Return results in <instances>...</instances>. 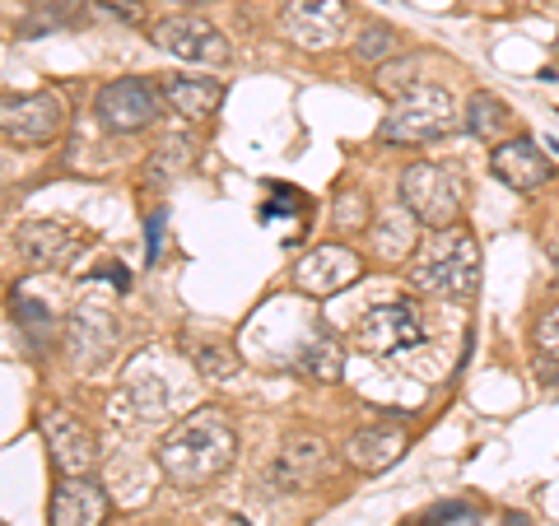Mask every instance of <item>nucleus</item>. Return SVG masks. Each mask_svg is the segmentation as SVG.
<instances>
[{"label":"nucleus","instance_id":"6e6552de","mask_svg":"<svg viewBox=\"0 0 559 526\" xmlns=\"http://www.w3.org/2000/svg\"><path fill=\"white\" fill-rule=\"evenodd\" d=\"M117 336H121V326L112 318V308L80 303L75 312H70V322H66V355H70V363H75L80 373H94V368H103L112 359Z\"/></svg>","mask_w":559,"mask_h":526},{"label":"nucleus","instance_id":"c756f323","mask_svg":"<svg viewBox=\"0 0 559 526\" xmlns=\"http://www.w3.org/2000/svg\"><path fill=\"white\" fill-rule=\"evenodd\" d=\"M164 224H168L164 210L159 215H150V256H159V248H164Z\"/></svg>","mask_w":559,"mask_h":526},{"label":"nucleus","instance_id":"aec40b11","mask_svg":"<svg viewBox=\"0 0 559 526\" xmlns=\"http://www.w3.org/2000/svg\"><path fill=\"white\" fill-rule=\"evenodd\" d=\"M197 164V135H168L159 150L150 154V164H145V187H164L173 178H182V172Z\"/></svg>","mask_w":559,"mask_h":526},{"label":"nucleus","instance_id":"a878e982","mask_svg":"<svg viewBox=\"0 0 559 526\" xmlns=\"http://www.w3.org/2000/svg\"><path fill=\"white\" fill-rule=\"evenodd\" d=\"M373 224V210H369V196L359 187H341L336 201H331V229L336 234H359Z\"/></svg>","mask_w":559,"mask_h":526},{"label":"nucleus","instance_id":"4be33fe9","mask_svg":"<svg viewBox=\"0 0 559 526\" xmlns=\"http://www.w3.org/2000/svg\"><path fill=\"white\" fill-rule=\"evenodd\" d=\"M168 103H173V112H182L187 121H201V117H210L219 108V98H224V89H219V80H168Z\"/></svg>","mask_w":559,"mask_h":526},{"label":"nucleus","instance_id":"c85d7f7f","mask_svg":"<svg viewBox=\"0 0 559 526\" xmlns=\"http://www.w3.org/2000/svg\"><path fill=\"white\" fill-rule=\"evenodd\" d=\"M98 10L117 14V20H127V24H135L140 14H145V5H140V0H98Z\"/></svg>","mask_w":559,"mask_h":526},{"label":"nucleus","instance_id":"4468645a","mask_svg":"<svg viewBox=\"0 0 559 526\" xmlns=\"http://www.w3.org/2000/svg\"><path fill=\"white\" fill-rule=\"evenodd\" d=\"M14 248H20V256L28 261L33 271H61V266H70V261L80 256L84 234L75 229V224H66V219H33V224H24V229L14 234Z\"/></svg>","mask_w":559,"mask_h":526},{"label":"nucleus","instance_id":"2f4dec72","mask_svg":"<svg viewBox=\"0 0 559 526\" xmlns=\"http://www.w3.org/2000/svg\"><path fill=\"white\" fill-rule=\"evenodd\" d=\"M224 526H248V522H242V517H229V522H224Z\"/></svg>","mask_w":559,"mask_h":526},{"label":"nucleus","instance_id":"412c9836","mask_svg":"<svg viewBox=\"0 0 559 526\" xmlns=\"http://www.w3.org/2000/svg\"><path fill=\"white\" fill-rule=\"evenodd\" d=\"M294 368H299L304 378H318V382H336L341 368H345V349L336 336H326V331H318V336H308L299 359H294Z\"/></svg>","mask_w":559,"mask_h":526},{"label":"nucleus","instance_id":"f257e3e1","mask_svg":"<svg viewBox=\"0 0 559 526\" xmlns=\"http://www.w3.org/2000/svg\"><path fill=\"white\" fill-rule=\"evenodd\" d=\"M234 452H238V433L229 425V415L215 406H201L168 429L159 452H154V462H159L168 485L205 489L210 480H219L224 470L234 466Z\"/></svg>","mask_w":559,"mask_h":526},{"label":"nucleus","instance_id":"bb28decb","mask_svg":"<svg viewBox=\"0 0 559 526\" xmlns=\"http://www.w3.org/2000/svg\"><path fill=\"white\" fill-rule=\"evenodd\" d=\"M396 33L388 28V24H369V28H364L359 33V38H355V57H364V61H392L396 57Z\"/></svg>","mask_w":559,"mask_h":526},{"label":"nucleus","instance_id":"f3484780","mask_svg":"<svg viewBox=\"0 0 559 526\" xmlns=\"http://www.w3.org/2000/svg\"><path fill=\"white\" fill-rule=\"evenodd\" d=\"M159 349H145L131 368H127V396H131V410L140 419H164L173 415V382L159 373Z\"/></svg>","mask_w":559,"mask_h":526},{"label":"nucleus","instance_id":"cd10ccee","mask_svg":"<svg viewBox=\"0 0 559 526\" xmlns=\"http://www.w3.org/2000/svg\"><path fill=\"white\" fill-rule=\"evenodd\" d=\"M536 349H540L546 359H555V363H559V303L546 312V318L536 322Z\"/></svg>","mask_w":559,"mask_h":526},{"label":"nucleus","instance_id":"f8f14e48","mask_svg":"<svg viewBox=\"0 0 559 526\" xmlns=\"http://www.w3.org/2000/svg\"><path fill=\"white\" fill-rule=\"evenodd\" d=\"M150 33L164 51H173V57H182V61H205V65L229 61V38L210 20H201V14H168V20H159Z\"/></svg>","mask_w":559,"mask_h":526},{"label":"nucleus","instance_id":"473e14b6","mask_svg":"<svg viewBox=\"0 0 559 526\" xmlns=\"http://www.w3.org/2000/svg\"><path fill=\"white\" fill-rule=\"evenodd\" d=\"M178 5H201V0H178Z\"/></svg>","mask_w":559,"mask_h":526},{"label":"nucleus","instance_id":"f03ea898","mask_svg":"<svg viewBox=\"0 0 559 526\" xmlns=\"http://www.w3.org/2000/svg\"><path fill=\"white\" fill-rule=\"evenodd\" d=\"M411 285L448 303H466L480 289V242L471 229H429L411 256Z\"/></svg>","mask_w":559,"mask_h":526},{"label":"nucleus","instance_id":"a211bd4d","mask_svg":"<svg viewBox=\"0 0 559 526\" xmlns=\"http://www.w3.org/2000/svg\"><path fill=\"white\" fill-rule=\"evenodd\" d=\"M401 457H406V433H396L388 425L359 429V433H349V443H345V462L364 470V476H382V470L396 466Z\"/></svg>","mask_w":559,"mask_h":526},{"label":"nucleus","instance_id":"ddd939ff","mask_svg":"<svg viewBox=\"0 0 559 526\" xmlns=\"http://www.w3.org/2000/svg\"><path fill=\"white\" fill-rule=\"evenodd\" d=\"M38 429H43V443L51 452V466L61 470V476H84L94 462H98V443H94V433L80 425L70 410H43L38 419Z\"/></svg>","mask_w":559,"mask_h":526},{"label":"nucleus","instance_id":"72a5a7b5","mask_svg":"<svg viewBox=\"0 0 559 526\" xmlns=\"http://www.w3.org/2000/svg\"><path fill=\"white\" fill-rule=\"evenodd\" d=\"M555 271H559V252H555Z\"/></svg>","mask_w":559,"mask_h":526},{"label":"nucleus","instance_id":"b1692460","mask_svg":"<svg viewBox=\"0 0 559 526\" xmlns=\"http://www.w3.org/2000/svg\"><path fill=\"white\" fill-rule=\"evenodd\" d=\"M84 10V0H28V14L20 24V38H43L51 28H66L75 24Z\"/></svg>","mask_w":559,"mask_h":526},{"label":"nucleus","instance_id":"9d476101","mask_svg":"<svg viewBox=\"0 0 559 526\" xmlns=\"http://www.w3.org/2000/svg\"><path fill=\"white\" fill-rule=\"evenodd\" d=\"M364 275V261L341 248V242H318L312 252H304L299 261H294V289L308 294V298H331L349 289L355 279Z\"/></svg>","mask_w":559,"mask_h":526},{"label":"nucleus","instance_id":"393cba45","mask_svg":"<svg viewBox=\"0 0 559 526\" xmlns=\"http://www.w3.org/2000/svg\"><path fill=\"white\" fill-rule=\"evenodd\" d=\"M509 103L495 98V94H471L466 98V131L476 140H499L503 127H509Z\"/></svg>","mask_w":559,"mask_h":526},{"label":"nucleus","instance_id":"6ab92c4d","mask_svg":"<svg viewBox=\"0 0 559 526\" xmlns=\"http://www.w3.org/2000/svg\"><path fill=\"white\" fill-rule=\"evenodd\" d=\"M415 215L406 205H396L392 215H382V219H373L369 229H373V252H378V261H411L415 256V248H419V238H415Z\"/></svg>","mask_w":559,"mask_h":526},{"label":"nucleus","instance_id":"7c9ffc66","mask_svg":"<svg viewBox=\"0 0 559 526\" xmlns=\"http://www.w3.org/2000/svg\"><path fill=\"white\" fill-rule=\"evenodd\" d=\"M509 526H532V522H527V517H518V513H513V517H509Z\"/></svg>","mask_w":559,"mask_h":526},{"label":"nucleus","instance_id":"7ed1b4c3","mask_svg":"<svg viewBox=\"0 0 559 526\" xmlns=\"http://www.w3.org/2000/svg\"><path fill=\"white\" fill-rule=\"evenodd\" d=\"M452 127H457V98L443 84L419 80L415 89L392 98V112L382 117L378 140H388V145H429V140H443Z\"/></svg>","mask_w":559,"mask_h":526},{"label":"nucleus","instance_id":"39448f33","mask_svg":"<svg viewBox=\"0 0 559 526\" xmlns=\"http://www.w3.org/2000/svg\"><path fill=\"white\" fill-rule=\"evenodd\" d=\"M349 336H355V345L364 349V355H382V359L406 355V349L425 345V312H419V303H411V298L378 303L355 322Z\"/></svg>","mask_w":559,"mask_h":526},{"label":"nucleus","instance_id":"2eb2a0df","mask_svg":"<svg viewBox=\"0 0 559 526\" xmlns=\"http://www.w3.org/2000/svg\"><path fill=\"white\" fill-rule=\"evenodd\" d=\"M489 172H495L503 187H513L518 196H532V191H540L555 178L550 159L540 154V145H536V140H527V135L499 140V145L489 150Z\"/></svg>","mask_w":559,"mask_h":526},{"label":"nucleus","instance_id":"5701e85b","mask_svg":"<svg viewBox=\"0 0 559 526\" xmlns=\"http://www.w3.org/2000/svg\"><path fill=\"white\" fill-rule=\"evenodd\" d=\"M182 355L205 378H234L238 373V355L219 336H182Z\"/></svg>","mask_w":559,"mask_h":526},{"label":"nucleus","instance_id":"9b49d317","mask_svg":"<svg viewBox=\"0 0 559 526\" xmlns=\"http://www.w3.org/2000/svg\"><path fill=\"white\" fill-rule=\"evenodd\" d=\"M326 462H331V452H326L322 438L299 433V438H289V443L275 452V462L266 466L261 485L275 489V494H304V489H312L326 476Z\"/></svg>","mask_w":559,"mask_h":526},{"label":"nucleus","instance_id":"423d86ee","mask_svg":"<svg viewBox=\"0 0 559 526\" xmlns=\"http://www.w3.org/2000/svg\"><path fill=\"white\" fill-rule=\"evenodd\" d=\"M280 28L304 51H331L349 33L345 0H280Z\"/></svg>","mask_w":559,"mask_h":526},{"label":"nucleus","instance_id":"dca6fc26","mask_svg":"<svg viewBox=\"0 0 559 526\" xmlns=\"http://www.w3.org/2000/svg\"><path fill=\"white\" fill-rule=\"evenodd\" d=\"M108 494L103 485L84 480V476H66V485H57V494L47 503V522L51 526H103L108 522Z\"/></svg>","mask_w":559,"mask_h":526},{"label":"nucleus","instance_id":"20e7f679","mask_svg":"<svg viewBox=\"0 0 559 526\" xmlns=\"http://www.w3.org/2000/svg\"><path fill=\"white\" fill-rule=\"evenodd\" d=\"M401 205H406L425 229H452V224H462L466 178L452 164L419 159L401 172Z\"/></svg>","mask_w":559,"mask_h":526},{"label":"nucleus","instance_id":"0eeeda50","mask_svg":"<svg viewBox=\"0 0 559 526\" xmlns=\"http://www.w3.org/2000/svg\"><path fill=\"white\" fill-rule=\"evenodd\" d=\"M94 112L108 131L117 135H131V131H145L154 117H159V94H154L150 80L140 75H121L112 84H103L98 98H94Z\"/></svg>","mask_w":559,"mask_h":526},{"label":"nucleus","instance_id":"1a4fd4ad","mask_svg":"<svg viewBox=\"0 0 559 526\" xmlns=\"http://www.w3.org/2000/svg\"><path fill=\"white\" fill-rule=\"evenodd\" d=\"M0 131H5L10 145H47L66 131V103L61 94H24V98H5V112H0Z\"/></svg>","mask_w":559,"mask_h":526}]
</instances>
